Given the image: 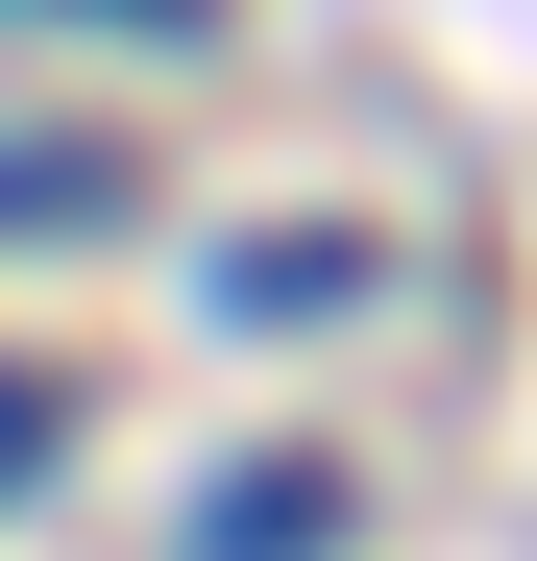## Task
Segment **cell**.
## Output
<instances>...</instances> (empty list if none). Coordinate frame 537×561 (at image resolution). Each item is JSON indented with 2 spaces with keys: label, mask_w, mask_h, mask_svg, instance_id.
I'll return each instance as SVG.
<instances>
[{
  "label": "cell",
  "mask_w": 537,
  "mask_h": 561,
  "mask_svg": "<svg viewBox=\"0 0 537 561\" xmlns=\"http://www.w3.org/2000/svg\"><path fill=\"white\" fill-rule=\"evenodd\" d=\"M99 25H220V0H99Z\"/></svg>",
  "instance_id": "2"
},
{
  "label": "cell",
  "mask_w": 537,
  "mask_h": 561,
  "mask_svg": "<svg viewBox=\"0 0 537 561\" xmlns=\"http://www.w3.org/2000/svg\"><path fill=\"white\" fill-rule=\"evenodd\" d=\"M25 439H49V391H0V463H25Z\"/></svg>",
  "instance_id": "3"
},
{
  "label": "cell",
  "mask_w": 537,
  "mask_h": 561,
  "mask_svg": "<svg viewBox=\"0 0 537 561\" xmlns=\"http://www.w3.org/2000/svg\"><path fill=\"white\" fill-rule=\"evenodd\" d=\"M318 537H342V489H318V463H268V489H220L196 561H318Z\"/></svg>",
  "instance_id": "1"
}]
</instances>
